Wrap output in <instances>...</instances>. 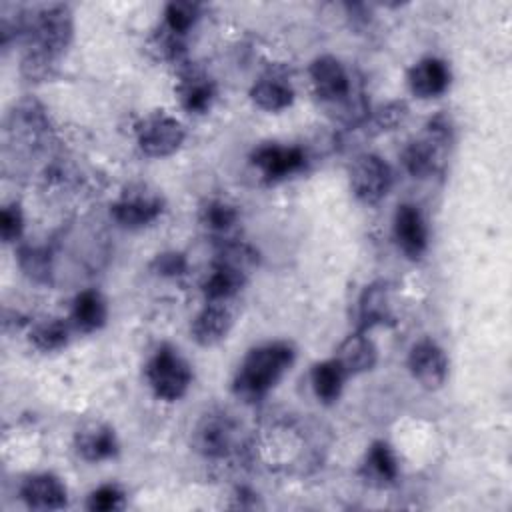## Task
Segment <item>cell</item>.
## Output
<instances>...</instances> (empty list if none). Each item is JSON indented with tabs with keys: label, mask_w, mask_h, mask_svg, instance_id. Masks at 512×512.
Instances as JSON below:
<instances>
[{
	"label": "cell",
	"mask_w": 512,
	"mask_h": 512,
	"mask_svg": "<svg viewBox=\"0 0 512 512\" xmlns=\"http://www.w3.org/2000/svg\"><path fill=\"white\" fill-rule=\"evenodd\" d=\"M392 186V170L384 158L364 152L350 166V188L364 204L380 202Z\"/></svg>",
	"instance_id": "cell-6"
},
{
	"label": "cell",
	"mask_w": 512,
	"mask_h": 512,
	"mask_svg": "<svg viewBox=\"0 0 512 512\" xmlns=\"http://www.w3.org/2000/svg\"><path fill=\"white\" fill-rule=\"evenodd\" d=\"M74 448L78 456H82L88 462H102L108 458H114L118 454V438L114 430L106 424L92 422L80 428L74 436Z\"/></svg>",
	"instance_id": "cell-18"
},
{
	"label": "cell",
	"mask_w": 512,
	"mask_h": 512,
	"mask_svg": "<svg viewBox=\"0 0 512 512\" xmlns=\"http://www.w3.org/2000/svg\"><path fill=\"white\" fill-rule=\"evenodd\" d=\"M250 162L266 182H278L300 172L306 164V154L300 146L262 144L252 150Z\"/></svg>",
	"instance_id": "cell-9"
},
{
	"label": "cell",
	"mask_w": 512,
	"mask_h": 512,
	"mask_svg": "<svg viewBox=\"0 0 512 512\" xmlns=\"http://www.w3.org/2000/svg\"><path fill=\"white\" fill-rule=\"evenodd\" d=\"M246 276V272L214 260L210 272L202 282V292L208 302H228L242 290Z\"/></svg>",
	"instance_id": "cell-22"
},
{
	"label": "cell",
	"mask_w": 512,
	"mask_h": 512,
	"mask_svg": "<svg viewBox=\"0 0 512 512\" xmlns=\"http://www.w3.org/2000/svg\"><path fill=\"white\" fill-rule=\"evenodd\" d=\"M454 140V128L446 114H436L424 126V132L408 142L402 150V164L414 178L440 174L446 166L448 152Z\"/></svg>",
	"instance_id": "cell-2"
},
{
	"label": "cell",
	"mask_w": 512,
	"mask_h": 512,
	"mask_svg": "<svg viewBox=\"0 0 512 512\" xmlns=\"http://www.w3.org/2000/svg\"><path fill=\"white\" fill-rule=\"evenodd\" d=\"M124 504H126V494L122 492V488L116 484H104L94 492H90L86 506L92 512H112V510L124 508Z\"/></svg>",
	"instance_id": "cell-30"
},
{
	"label": "cell",
	"mask_w": 512,
	"mask_h": 512,
	"mask_svg": "<svg viewBox=\"0 0 512 512\" xmlns=\"http://www.w3.org/2000/svg\"><path fill=\"white\" fill-rule=\"evenodd\" d=\"M186 138V130L174 116L166 112L146 114L136 124L138 148L152 158H164L174 154Z\"/></svg>",
	"instance_id": "cell-5"
},
{
	"label": "cell",
	"mask_w": 512,
	"mask_h": 512,
	"mask_svg": "<svg viewBox=\"0 0 512 512\" xmlns=\"http://www.w3.org/2000/svg\"><path fill=\"white\" fill-rule=\"evenodd\" d=\"M346 378H348V376H346L344 368L336 362V358L322 360V362L314 364V366H312V372H310L312 390H314L316 398H318L322 404H334V402H338Z\"/></svg>",
	"instance_id": "cell-25"
},
{
	"label": "cell",
	"mask_w": 512,
	"mask_h": 512,
	"mask_svg": "<svg viewBox=\"0 0 512 512\" xmlns=\"http://www.w3.org/2000/svg\"><path fill=\"white\" fill-rule=\"evenodd\" d=\"M176 96L190 114H204L216 100V84L202 68L188 64L178 74Z\"/></svg>",
	"instance_id": "cell-13"
},
{
	"label": "cell",
	"mask_w": 512,
	"mask_h": 512,
	"mask_svg": "<svg viewBox=\"0 0 512 512\" xmlns=\"http://www.w3.org/2000/svg\"><path fill=\"white\" fill-rule=\"evenodd\" d=\"M146 380L156 398L174 402L186 396L192 384V368L176 348L160 346L146 364Z\"/></svg>",
	"instance_id": "cell-4"
},
{
	"label": "cell",
	"mask_w": 512,
	"mask_h": 512,
	"mask_svg": "<svg viewBox=\"0 0 512 512\" xmlns=\"http://www.w3.org/2000/svg\"><path fill=\"white\" fill-rule=\"evenodd\" d=\"M296 350L286 340H274L252 348L234 376L236 396L254 402L264 398L292 368Z\"/></svg>",
	"instance_id": "cell-1"
},
{
	"label": "cell",
	"mask_w": 512,
	"mask_h": 512,
	"mask_svg": "<svg viewBox=\"0 0 512 512\" xmlns=\"http://www.w3.org/2000/svg\"><path fill=\"white\" fill-rule=\"evenodd\" d=\"M28 48L42 50L54 58L66 52L74 38V18L66 4H50L26 16L24 34Z\"/></svg>",
	"instance_id": "cell-3"
},
{
	"label": "cell",
	"mask_w": 512,
	"mask_h": 512,
	"mask_svg": "<svg viewBox=\"0 0 512 512\" xmlns=\"http://www.w3.org/2000/svg\"><path fill=\"white\" fill-rule=\"evenodd\" d=\"M394 240L404 256L420 260L428 248V228L414 204H400L394 214Z\"/></svg>",
	"instance_id": "cell-12"
},
{
	"label": "cell",
	"mask_w": 512,
	"mask_h": 512,
	"mask_svg": "<svg viewBox=\"0 0 512 512\" xmlns=\"http://www.w3.org/2000/svg\"><path fill=\"white\" fill-rule=\"evenodd\" d=\"M408 370L412 378L426 390H436L448 376L446 352L430 338L412 344L408 352Z\"/></svg>",
	"instance_id": "cell-11"
},
{
	"label": "cell",
	"mask_w": 512,
	"mask_h": 512,
	"mask_svg": "<svg viewBox=\"0 0 512 512\" xmlns=\"http://www.w3.org/2000/svg\"><path fill=\"white\" fill-rule=\"evenodd\" d=\"M30 340L42 352H58L70 340V326L60 318L42 320L32 326Z\"/></svg>",
	"instance_id": "cell-26"
},
{
	"label": "cell",
	"mask_w": 512,
	"mask_h": 512,
	"mask_svg": "<svg viewBox=\"0 0 512 512\" xmlns=\"http://www.w3.org/2000/svg\"><path fill=\"white\" fill-rule=\"evenodd\" d=\"M22 228H24V216H22V210L16 202L12 204H6L0 212V236L6 244L10 242H16L22 234Z\"/></svg>",
	"instance_id": "cell-33"
},
{
	"label": "cell",
	"mask_w": 512,
	"mask_h": 512,
	"mask_svg": "<svg viewBox=\"0 0 512 512\" xmlns=\"http://www.w3.org/2000/svg\"><path fill=\"white\" fill-rule=\"evenodd\" d=\"M164 212V198L148 186H130L112 204V218L124 228H142L152 224Z\"/></svg>",
	"instance_id": "cell-7"
},
{
	"label": "cell",
	"mask_w": 512,
	"mask_h": 512,
	"mask_svg": "<svg viewBox=\"0 0 512 512\" xmlns=\"http://www.w3.org/2000/svg\"><path fill=\"white\" fill-rule=\"evenodd\" d=\"M50 120L44 106L34 98H24L8 112L6 118V132L12 138L24 140H38L44 132H48Z\"/></svg>",
	"instance_id": "cell-17"
},
{
	"label": "cell",
	"mask_w": 512,
	"mask_h": 512,
	"mask_svg": "<svg viewBox=\"0 0 512 512\" xmlns=\"http://www.w3.org/2000/svg\"><path fill=\"white\" fill-rule=\"evenodd\" d=\"M252 102L268 112H280L294 102L292 84L280 74H266L250 88Z\"/></svg>",
	"instance_id": "cell-23"
},
{
	"label": "cell",
	"mask_w": 512,
	"mask_h": 512,
	"mask_svg": "<svg viewBox=\"0 0 512 512\" xmlns=\"http://www.w3.org/2000/svg\"><path fill=\"white\" fill-rule=\"evenodd\" d=\"M408 116V106L402 100H394L388 102L384 106H380L374 116H372V124L376 130L386 132V130H394L396 126H400Z\"/></svg>",
	"instance_id": "cell-32"
},
{
	"label": "cell",
	"mask_w": 512,
	"mask_h": 512,
	"mask_svg": "<svg viewBox=\"0 0 512 512\" xmlns=\"http://www.w3.org/2000/svg\"><path fill=\"white\" fill-rule=\"evenodd\" d=\"M56 60L42 50L28 48L20 60V72L28 82H44L56 74Z\"/></svg>",
	"instance_id": "cell-28"
},
{
	"label": "cell",
	"mask_w": 512,
	"mask_h": 512,
	"mask_svg": "<svg viewBox=\"0 0 512 512\" xmlns=\"http://www.w3.org/2000/svg\"><path fill=\"white\" fill-rule=\"evenodd\" d=\"M200 18V4L188 0H174L164 8V28L176 36H186Z\"/></svg>",
	"instance_id": "cell-27"
},
{
	"label": "cell",
	"mask_w": 512,
	"mask_h": 512,
	"mask_svg": "<svg viewBox=\"0 0 512 512\" xmlns=\"http://www.w3.org/2000/svg\"><path fill=\"white\" fill-rule=\"evenodd\" d=\"M108 318V306L104 296L94 290H82L74 302H72V314H70V324L84 334L96 332L106 324Z\"/></svg>",
	"instance_id": "cell-21"
},
{
	"label": "cell",
	"mask_w": 512,
	"mask_h": 512,
	"mask_svg": "<svg viewBox=\"0 0 512 512\" xmlns=\"http://www.w3.org/2000/svg\"><path fill=\"white\" fill-rule=\"evenodd\" d=\"M20 498L36 510H58L68 502L66 486L54 474H34L20 486Z\"/></svg>",
	"instance_id": "cell-16"
},
{
	"label": "cell",
	"mask_w": 512,
	"mask_h": 512,
	"mask_svg": "<svg viewBox=\"0 0 512 512\" xmlns=\"http://www.w3.org/2000/svg\"><path fill=\"white\" fill-rule=\"evenodd\" d=\"M200 220L212 232H226L238 222V210L224 200H208L200 210Z\"/></svg>",
	"instance_id": "cell-29"
},
{
	"label": "cell",
	"mask_w": 512,
	"mask_h": 512,
	"mask_svg": "<svg viewBox=\"0 0 512 512\" xmlns=\"http://www.w3.org/2000/svg\"><path fill=\"white\" fill-rule=\"evenodd\" d=\"M408 88L418 98H436L450 86V68L442 58L426 56L414 62L408 70Z\"/></svg>",
	"instance_id": "cell-14"
},
{
	"label": "cell",
	"mask_w": 512,
	"mask_h": 512,
	"mask_svg": "<svg viewBox=\"0 0 512 512\" xmlns=\"http://www.w3.org/2000/svg\"><path fill=\"white\" fill-rule=\"evenodd\" d=\"M360 474H362L364 482H368L372 486L394 484L400 474V466H398V458H396L394 450L386 442L376 440L364 456Z\"/></svg>",
	"instance_id": "cell-20"
},
{
	"label": "cell",
	"mask_w": 512,
	"mask_h": 512,
	"mask_svg": "<svg viewBox=\"0 0 512 512\" xmlns=\"http://www.w3.org/2000/svg\"><path fill=\"white\" fill-rule=\"evenodd\" d=\"M358 318H360V330L364 332L366 328L392 320L390 288L386 282H374L364 288L358 300Z\"/></svg>",
	"instance_id": "cell-24"
},
{
	"label": "cell",
	"mask_w": 512,
	"mask_h": 512,
	"mask_svg": "<svg viewBox=\"0 0 512 512\" xmlns=\"http://www.w3.org/2000/svg\"><path fill=\"white\" fill-rule=\"evenodd\" d=\"M152 268L162 276H180L186 270V258L180 252H164L154 258Z\"/></svg>",
	"instance_id": "cell-34"
},
{
	"label": "cell",
	"mask_w": 512,
	"mask_h": 512,
	"mask_svg": "<svg viewBox=\"0 0 512 512\" xmlns=\"http://www.w3.org/2000/svg\"><path fill=\"white\" fill-rule=\"evenodd\" d=\"M234 324V316L226 302H208L192 320L190 334L200 346H214L222 342Z\"/></svg>",
	"instance_id": "cell-15"
},
{
	"label": "cell",
	"mask_w": 512,
	"mask_h": 512,
	"mask_svg": "<svg viewBox=\"0 0 512 512\" xmlns=\"http://www.w3.org/2000/svg\"><path fill=\"white\" fill-rule=\"evenodd\" d=\"M314 94L328 104H342L352 96V84L342 62L330 54L318 56L310 64Z\"/></svg>",
	"instance_id": "cell-10"
},
{
	"label": "cell",
	"mask_w": 512,
	"mask_h": 512,
	"mask_svg": "<svg viewBox=\"0 0 512 512\" xmlns=\"http://www.w3.org/2000/svg\"><path fill=\"white\" fill-rule=\"evenodd\" d=\"M336 362L344 368L346 376H356L374 368L378 350L364 330L348 334L336 350Z\"/></svg>",
	"instance_id": "cell-19"
},
{
	"label": "cell",
	"mask_w": 512,
	"mask_h": 512,
	"mask_svg": "<svg viewBox=\"0 0 512 512\" xmlns=\"http://www.w3.org/2000/svg\"><path fill=\"white\" fill-rule=\"evenodd\" d=\"M18 260H20L22 270L32 280H36V282H46L48 280V276H50V258H48V254L44 250L32 248V246L20 248Z\"/></svg>",
	"instance_id": "cell-31"
},
{
	"label": "cell",
	"mask_w": 512,
	"mask_h": 512,
	"mask_svg": "<svg viewBox=\"0 0 512 512\" xmlns=\"http://www.w3.org/2000/svg\"><path fill=\"white\" fill-rule=\"evenodd\" d=\"M236 438L234 420L222 410L206 412L192 428V446L206 458H224L232 452Z\"/></svg>",
	"instance_id": "cell-8"
}]
</instances>
